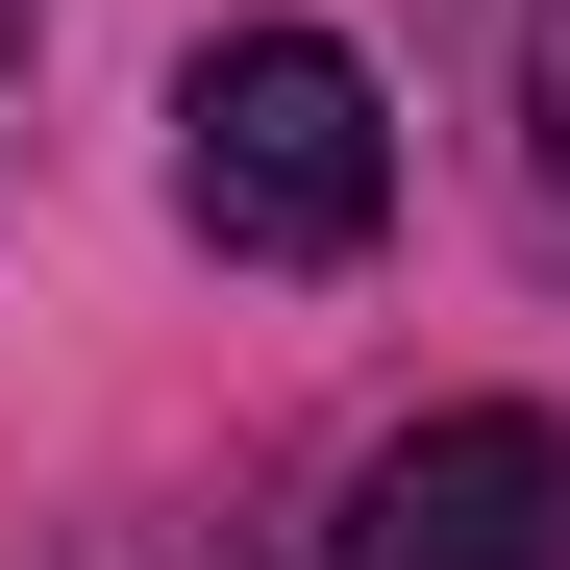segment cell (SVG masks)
Returning <instances> with one entry per match:
<instances>
[{
    "label": "cell",
    "mask_w": 570,
    "mask_h": 570,
    "mask_svg": "<svg viewBox=\"0 0 570 570\" xmlns=\"http://www.w3.org/2000/svg\"><path fill=\"white\" fill-rule=\"evenodd\" d=\"M323 570H570V422L546 397H422L347 446Z\"/></svg>",
    "instance_id": "2"
},
{
    "label": "cell",
    "mask_w": 570,
    "mask_h": 570,
    "mask_svg": "<svg viewBox=\"0 0 570 570\" xmlns=\"http://www.w3.org/2000/svg\"><path fill=\"white\" fill-rule=\"evenodd\" d=\"M174 224L224 273H347L397 224V100L347 26H199L174 50Z\"/></svg>",
    "instance_id": "1"
},
{
    "label": "cell",
    "mask_w": 570,
    "mask_h": 570,
    "mask_svg": "<svg viewBox=\"0 0 570 570\" xmlns=\"http://www.w3.org/2000/svg\"><path fill=\"white\" fill-rule=\"evenodd\" d=\"M26 26H50V0H0V50H26Z\"/></svg>",
    "instance_id": "4"
},
{
    "label": "cell",
    "mask_w": 570,
    "mask_h": 570,
    "mask_svg": "<svg viewBox=\"0 0 570 570\" xmlns=\"http://www.w3.org/2000/svg\"><path fill=\"white\" fill-rule=\"evenodd\" d=\"M546 199H570V75H546Z\"/></svg>",
    "instance_id": "3"
}]
</instances>
